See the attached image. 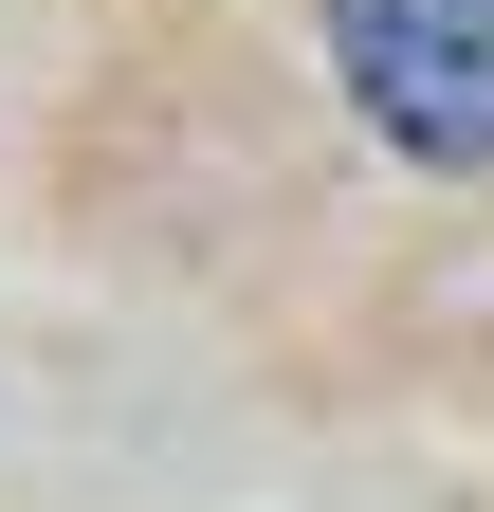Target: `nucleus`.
<instances>
[{"label":"nucleus","instance_id":"f257e3e1","mask_svg":"<svg viewBox=\"0 0 494 512\" xmlns=\"http://www.w3.org/2000/svg\"><path fill=\"white\" fill-rule=\"evenodd\" d=\"M330 74L403 165H494V0H330Z\"/></svg>","mask_w":494,"mask_h":512}]
</instances>
